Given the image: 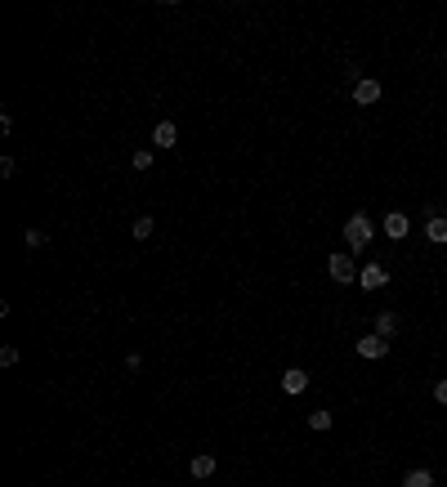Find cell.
<instances>
[{
    "label": "cell",
    "instance_id": "obj_18",
    "mask_svg": "<svg viewBox=\"0 0 447 487\" xmlns=\"http://www.w3.org/2000/svg\"><path fill=\"white\" fill-rule=\"evenodd\" d=\"M434 403L447 407V380H434Z\"/></svg>",
    "mask_w": 447,
    "mask_h": 487
},
{
    "label": "cell",
    "instance_id": "obj_2",
    "mask_svg": "<svg viewBox=\"0 0 447 487\" xmlns=\"http://www.w3.org/2000/svg\"><path fill=\"white\" fill-rule=\"evenodd\" d=\"M327 273H331V282H340V286H349V282H358V264H354V255H345V251H335L331 260H327Z\"/></svg>",
    "mask_w": 447,
    "mask_h": 487
},
{
    "label": "cell",
    "instance_id": "obj_5",
    "mask_svg": "<svg viewBox=\"0 0 447 487\" xmlns=\"http://www.w3.org/2000/svg\"><path fill=\"white\" fill-rule=\"evenodd\" d=\"M215 469H220V460H215L211 452H197V456L188 460V474H192V479H197V483H206Z\"/></svg>",
    "mask_w": 447,
    "mask_h": 487
},
{
    "label": "cell",
    "instance_id": "obj_16",
    "mask_svg": "<svg viewBox=\"0 0 447 487\" xmlns=\"http://www.w3.org/2000/svg\"><path fill=\"white\" fill-rule=\"evenodd\" d=\"M130 166H135L139 175H143V170H152V152H148V148H139V152H135V161H130Z\"/></svg>",
    "mask_w": 447,
    "mask_h": 487
},
{
    "label": "cell",
    "instance_id": "obj_11",
    "mask_svg": "<svg viewBox=\"0 0 447 487\" xmlns=\"http://www.w3.org/2000/svg\"><path fill=\"white\" fill-rule=\"evenodd\" d=\"M425 241H434V246H447V215H429V224H425Z\"/></svg>",
    "mask_w": 447,
    "mask_h": 487
},
{
    "label": "cell",
    "instance_id": "obj_10",
    "mask_svg": "<svg viewBox=\"0 0 447 487\" xmlns=\"http://www.w3.org/2000/svg\"><path fill=\"white\" fill-rule=\"evenodd\" d=\"M398 326H403V322H398V313H389V309H385V313H376L371 331H376L380 340H394V335H398Z\"/></svg>",
    "mask_w": 447,
    "mask_h": 487
},
{
    "label": "cell",
    "instance_id": "obj_6",
    "mask_svg": "<svg viewBox=\"0 0 447 487\" xmlns=\"http://www.w3.org/2000/svg\"><path fill=\"white\" fill-rule=\"evenodd\" d=\"M305 389H309V371L305 367H286L282 371V394L295 398V394H305Z\"/></svg>",
    "mask_w": 447,
    "mask_h": 487
},
{
    "label": "cell",
    "instance_id": "obj_3",
    "mask_svg": "<svg viewBox=\"0 0 447 487\" xmlns=\"http://www.w3.org/2000/svg\"><path fill=\"white\" fill-rule=\"evenodd\" d=\"M380 94H385V85H380L376 76H362V81H354L349 99H354L358 107H371V103H380Z\"/></svg>",
    "mask_w": 447,
    "mask_h": 487
},
{
    "label": "cell",
    "instance_id": "obj_15",
    "mask_svg": "<svg viewBox=\"0 0 447 487\" xmlns=\"http://www.w3.org/2000/svg\"><path fill=\"white\" fill-rule=\"evenodd\" d=\"M45 241H50V237H45L41 228H22V246H27V251H41Z\"/></svg>",
    "mask_w": 447,
    "mask_h": 487
},
{
    "label": "cell",
    "instance_id": "obj_8",
    "mask_svg": "<svg viewBox=\"0 0 447 487\" xmlns=\"http://www.w3.org/2000/svg\"><path fill=\"white\" fill-rule=\"evenodd\" d=\"M358 353H362L367 362H376V358H385V353H389V340H380L376 331H371V335H362V340H358Z\"/></svg>",
    "mask_w": 447,
    "mask_h": 487
},
{
    "label": "cell",
    "instance_id": "obj_7",
    "mask_svg": "<svg viewBox=\"0 0 447 487\" xmlns=\"http://www.w3.org/2000/svg\"><path fill=\"white\" fill-rule=\"evenodd\" d=\"M179 143V126L175 121H156L152 126V148H175Z\"/></svg>",
    "mask_w": 447,
    "mask_h": 487
},
{
    "label": "cell",
    "instance_id": "obj_12",
    "mask_svg": "<svg viewBox=\"0 0 447 487\" xmlns=\"http://www.w3.org/2000/svg\"><path fill=\"white\" fill-rule=\"evenodd\" d=\"M403 487H434V469H407Z\"/></svg>",
    "mask_w": 447,
    "mask_h": 487
},
{
    "label": "cell",
    "instance_id": "obj_13",
    "mask_svg": "<svg viewBox=\"0 0 447 487\" xmlns=\"http://www.w3.org/2000/svg\"><path fill=\"white\" fill-rule=\"evenodd\" d=\"M130 233H135V241H148V237L156 233V219H152V215H139V219H135V228H130Z\"/></svg>",
    "mask_w": 447,
    "mask_h": 487
},
{
    "label": "cell",
    "instance_id": "obj_4",
    "mask_svg": "<svg viewBox=\"0 0 447 487\" xmlns=\"http://www.w3.org/2000/svg\"><path fill=\"white\" fill-rule=\"evenodd\" d=\"M407 233H412V219H407L403 211H389V215H385V237H389V241H403Z\"/></svg>",
    "mask_w": 447,
    "mask_h": 487
},
{
    "label": "cell",
    "instance_id": "obj_1",
    "mask_svg": "<svg viewBox=\"0 0 447 487\" xmlns=\"http://www.w3.org/2000/svg\"><path fill=\"white\" fill-rule=\"evenodd\" d=\"M345 237H349V255H362L371 241H376V224H371V219L358 211V215L345 219Z\"/></svg>",
    "mask_w": 447,
    "mask_h": 487
},
{
    "label": "cell",
    "instance_id": "obj_19",
    "mask_svg": "<svg viewBox=\"0 0 447 487\" xmlns=\"http://www.w3.org/2000/svg\"><path fill=\"white\" fill-rule=\"evenodd\" d=\"M14 170H18V166H14V156H0V175L14 179Z\"/></svg>",
    "mask_w": 447,
    "mask_h": 487
},
{
    "label": "cell",
    "instance_id": "obj_9",
    "mask_svg": "<svg viewBox=\"0 0 447 487\" xmlns=\"http://www.w3.org/2000/svg\"><path fill=\"white\" fill-rule=\"evenodd\" d=\"M385 282H389V273H385V264H367V269L358 273V286H362V291H380Z\"/></svg>",
    "mask_w": 447,
    "mask_h": 487
},
{
    "label": "cell",
    "instance_id": "obj_14",
    "mask_svg": "<svg viewBox=\"0 0 447 487\" xmlns=\"http://www.w3.org/2000/svg\"><path fill=\"white\" fill-rule=\"evenodd\" d=\"M331 425H335V416H331V411H313V416H309V429H313V434H327Z\"/></svg>",
    "mask_w": 447,
    "mask_h": 487
},
{
    "label": "cell",
    "instance_id": "obj_17",
    "mask_svg": "<svg viewBox=\"0 0 447 487\" xmlns=\"http://www.w3.org/2000/svg\"><path fill=\"white\" fill-rule=\"evenodd\" d=\"M18 362V349L14 345H0V367H14Z\"/></svg>",
    "mask_w": 447,
    "mask_h": 487
}]
</instances>
